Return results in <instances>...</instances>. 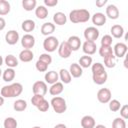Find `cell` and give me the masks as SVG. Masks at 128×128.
Here are the masks:
<instances>
[{
	"label": "cell",
	"mask_w": 128,
	"mask_h": 128,
	"mask_svg": "<svg viewBox=\"0 0 128 128\" xmlns=\"http://www.w3.org/2000/svg\"><path fill=\"white\" fill-rule=\"evenodd\" d=\"M91 15L87 9H74L69 13V19L72 23H85L90 19Z\"/></svg>",
	"instance_id": "7a4b0ae2"
},
{
	"label": "cell",
	"mask_w": 128,
	"mask_h": 128,
	"mask_svg": "<svg viewBox=\"0 0 128 128\" xmlns=\"http://www.w3.org/2000/svg\"><path fill=\"white\" fill-rule=\"evenodd\" d=\"M15 75H16V73H15V70L13 68L7 67V69H5L2 72V78L5 82H12L15 78Z\"/></svg>",
	"instance_id": "4316f807"
},
{
	"label": "cell",
	"mask_w": 128,
	"mask_h": 128,
	"mask_svg": "<svg viewBox=\"0 0 128 128\" xmlns=\"http://www.w3.org/2000/svg\"><path fill=\"white\" fill-rule=\"evenodd\" d=\"M59 40L57 37L55 36H47L44 41H43V48L45 49V51L47 53H51L54 52L56 49H58L59 47Z\"/></svg>",
	"instance_id": "277c9868"
},
{
	"label": "cell",
	"mask_w": 128,
	"mask_h": 128,
	"mask_svg": "<svg viewBox=\"0 0 128 128\" xmlns=\"http://www.w3.org/2000/svg\"><path fill=\"white\" fill-rule=\"evenodd\" d=\"M35 15L38 19L42 20V19H45L47 18L48 16V9L44 6V5H39L36 7L35 9Z\"/></svg>",
	"instance_id": "83f0119b"
},
{
	"label": "cell",
	"mask_w": 128,
	"mask_h": 128,
	"mask_svg": "<svg viewBox=\"0 0 128 128\" xmlns=\"http://www.w3.org/2000/svg\"><path fill=\"white\" fill-rule=\"evenodd\" d=\"M108 103H109V109L112 112H117L121 108V103L117 99H111Z\"/></svg>",
	"instance_id": "8d00e7d4"
},
{
	"label": "cell",
	"mask_w": 128,
	"mask_h": 128,
	"mask_svg": "<svg viewBox=\"0 0 128 128\" xmlns=\"http://www.w3.org/2000/svg\"><path fill=\"white\" fill-rule=\"evenodd\" d=\"M107 78H108V74H107L106 70L98 72V73H95V74H92V80L97 85L104 84L107 81Z\"/></svg>",
	"instance_id": "7c38bea8"
},
{
	"label": "cell",
	"mask_w": 128,
	"mask_h": 128,
	"mask_svg": "<svg viewBox=\"0 0 128 128\" xmlns=\"http://www.w3.org/2000/svg\"><path fill=\"white\" fill-rule=\"evenodd\" d=\"M53 22H54V25L56 24V25L62 26L64 24H66L67 17H66V15L63 12H56L53 15Z\"/></svg>",
	"instance_id": "7402d4cb"
},
{
	"label": "cell",
	"mask_w": 128,
	"mask_h": 128,
	"mask_svg": "<svg viewBox=\"0 0 128 128\" xmlns=\"http://www.w3.org/2000/svg\"><path fill=\"white\" fill-rule=\"evenodd\" d=\"M6 26V21L3 17H0V31H2Z\"/></svg>",
	"instance_id": "c3c4849f"
},
{
	"label": "cell",
	"mask_w": 128,
	"mask_h": 128,
	"mask_svg": "<svg viewBox=\"0 0 128 128\" xmlns=\"http://www.w3.org/2000/svg\"><path fill=\"white\" fill-rule=\"evenodd\" d=\"M120 117L124 120L128 119V105L125 104L120 108Z\"/></svg>",
	"instance_id": "f6af8a7d"
},
{
	"label": "cell",
	"mask_w": 128,
	"mask_h": 128,
	"mask_svg": "<svg viewBox=\"0 0 128 128\" xmlns=\"http://www.w3.org/2000/svg\"><path fill=\"white\" fill-rule=\"evenodd\" d=\"M5 41L9 45H15L19 41V33L16 30H9L5 34Z\"/></svg>",
	"instance_id": "30bf717a"
},
{
	"label": "cell",
	"mask_w": 128,
	"mask_h": 128,
	"mask_svg": "<svg viewBox=\"0 0 128 128\" xmlns=\"http://www.w3.org/2000/svg\"><path fill=\"white\" fill-rule=\"evenodd\" d=\"M35 68L39 72H46L47 69H48V65L43 63V62H41V61H39V60H37V62L35 64Z\"/></svg>",
	"instance_id": "7bdbcfd3"
},
{
	"label": "cell",
	"mask_w": 128,
	"mask_h": 128,
	"mask_svg": "<svg viewBox=\"0 0 128 128\" xmlns=\"http://www.w3.org/2000/svg\"><path fill=\"white\" fill-rule=\"evenodd\" d=\"M116 65V57L114 56V54L109 55L107 57L104 58V66L107 68H113Z\"/></svg>",
	"instance_id": "e575fe53"
},
{
	"label": "cell",
	"mask_w": 128,
	"mask_h": 128,
	"mask_svg": "<svg viewBox=\"0 0 128 128\" xmlns=\"http://www.w3.org/2000/svg\"><path fill=\"white\" fill-rule=\"evenodd\" d=\"M58 75H59V79L61 80V83H63V84H69L72 81V76L70 75V73L67 69H64V68L60 69Z\"/></svg>",
	"instance_id": "cb8c5ba5"
},
{
	"label": "cell",
	"mask_w": 128,
	"mask_h": 128,
	"mask_svg": "<svg viewBox=\"0 0 128 128\" xmlns=\"http://www.w3.org/2000/svg\"><path fill=\"white\" fill-rule=\"evenodd\" d=\"M21 45H22V47L23 48H25V49H31V48H33L34 47V45H35V37L33 36V35H31L30 33L29 34H24L23 36H22V38H21Z\"/></svg>",
	"instance_id": "ba28073f"
},
{
	"label": "cell",
	"mask_w": 128,
	"mask_h": 128,
	"mask_svg": "<svg viewBox=\"0 0 128 128\" xmlns=\"http://www.w3.org/2000/svg\"><path fill=\"white\" fill-rule=\"evenodd\" d=\"M49 107H50V103H49L46 99H44L43 101H41V102L36 106V108H37L40 112H46V111H48Z\"/></svg>",
	"instance_id": "ab89813d"
},
{
	"label": "cell",
	"mask_w": 128,
	"mask_h": 128,
	"mask_svg": "<svg viewBox=\"0 0 128 128\" xmlns=\"http://www.w3.org/2000/svg\"><path fill=\"white\" fill-rule=\"evenodd\" d=\"M105 68H104V65L100 62H96L94 64L91 65V71H92V74H95V73H98V72H101V71H104Z\"/></svg>",
	"instance_id": "60d3db41"
},
{
	"label": "cell",
	"mask_w": 128,
	"mask_h": 128,
	"mask_svg": "<svg viewBox=\"0 0 128 128\" xmlns=\"http://www.w3.org/2000/svg\"><path fill=\"white\" fill-rule=\"evenodd\" d=\"M45 98H44V96H42V95H36V94H34L33 96H32V98H31V103H32V105H34L35 107L41 102V101H43Z\"/></svg>",
	"instance_id": "ee69618b"
},
{
	"label": "cell",
	"mask_w": 128,
	"mask_h": 128,
	"mask_svg": "<svg viewBox=\"0 0 128 128\" xmlns=\"http://www.w3.org/2000/svg\"><path fill=\"white\" fill-rule=\"evenodd\" d=\"M94 128H106L105 125H102V124H98V125H95Z\"/></svg>",
	"instance_id": "f907efd6"
},
{
	"label": "cell",
	"mask_w": 128,
	"mask_h": 128,
	"mask_svg": "<svg viewBox=\"0 0 128 128\" xmlns=\"http://www.w3.org/2000/svg\"><path fill=\"white\" fill-rule=\"evenodd\" d=\"M55 31V25L51 22H46L41 26V34L44 36H51Z\"/></svg>",
	"instance_id": "603a6c76"
},
{
	"label": "cell",
	"mask_w": 128,
	"mask_h": 128,
	"mask_svg": "<svg viewBox=\"0 0 128 128\" xmlns=\"http://www.w3.org/2000/svg\"><path fill=\"white\" fill-rule=\"evenodd\" d=\"M23 91V86L21 83H12L10 85H5L1 88L0 93L3 98H13L19 96Z\"/></svg>",
	"instance_id": "6da1fadb"
},
{
	"label": "cell",
	"mask_w": 128,
	"mask_h": 128,
	"mask_svg": "<svg viewBox=\"0 0 128 128\" xmlns=\"http://www.w3.org/2000/svg\"><path fill=\"white\" fill-rule=\"evenodd\" d=\"M3 62H4V59H3V58H2V56L0 55V67L3 65Z\"/></svg>",
	"instance_id": "f5cc1de1"
},
{
	"label": "cell",
	"mask_w": 128,
	"mask_h": 128,
	"mask_svg": "<svg viewBox=\"0 0 128 128\" xmlns=\"http://www.w3.org/2000/svg\"><path fill=\"white\" fill-rule=\"evenodd\" d=\"M112 128H126V121L121 117H117L112 122Z\"/></svg>",
	"instance_id": "74e56055"
},
{
	"label": "cell",
	"mask_w": 128,
	"mask_h": 128,
	"mask_svg": "<svg viewBox=\"0 0 128 128\" xmlns=\"http://www.w3.org/2000/svg\"><path fill=\"white\" fill-rule=\"evenodd\" d=\"M11 10V5L6 0H0V16L7 15Z\"/></svg>",
	"instance_id": "1f68e13d"
},
{
	"label": "cell",
	"mask_w": 128,
	"mask_h": 128,
	"mask_svg": "<svg viewBox=\"0 0 128 128\" xmlns=\"http://www.w3.org/2000/svg\"><path fill=\"white\" fill-rule=\"evenodd\" d=\"M106 17L112 19V20H115L119 17V9L117 8L116 5L114 4H109L107 7H106V14H105Z\"/></svg>",
	"instance_id": "4fadbf2b"
},
{
	"label": "cell",
	"mask_w": 128,
	"mask_h": 128,
	"mask_svg": "<svg viewBox=\"0 0 128 128\" xmlns=\"http://www.w3.org/2000/svg\"><path fill=\"white\" fill-rule=\"evenodd\" d=\"M96 49H97V46H96V43L95 42H92V41H85L82 45V50L83 52L86 54V55H93L95 52H96Z\"/></svg>",
	"instance_id": "9a60e30c"
},
{
	"label": "cell",
	"mask_w": 128,
	"mask_h": 128,
	"mask_svg": "<svg viewBox=\"0 0 128 128\" xmlns=\"http://www.w3.org/2000/svg\"><path fill=\"white\" fill-rule=\"evenodd\" d=\"M22 7L26 11H32V10L36 9L37 1L36 0H23L22 1Z\"/></svg>",
	"instance_id": "d6a6232c"
},
{
	"label": "cell",
	"mask_w": 128,
	"mask_h": 128,
	"mask_svg": "<svg viewBox=\"0 0 128 128\" xmlns=\"http://www.w3.org/2000/svg\"><path fill=\"white\" fill-rule=\"evenodd\" d=\"M36 27V23L31 20V19H26L22 22V25H21V28L24 32H27V34H29V32H32Z\"/></svg>",
	"instance_id": "484cf974"
},
{
	"label": "cell",
	"mask_w": 128,
	"mask_h": 128,
	"mask_svg": "<svg viewBox=\"0 0 128 128\" xmlns=\"http://www.w3.org/2000/svg\"><path fill=\"white\" fill-rule=\"evenodd\" d=\"M71 53H72V51H71V49H70V47L68 46V44H67L66 41H63V42H61V43L59 44V47H58V54H59V56H60L61 58L66 59V58H68V57L71 55Z\"/></svg>",
	"instance_id": "8fae6325"
},
{
	"label": "cell",
	"mask_w": 128,
	"mask_h": 128,
	"mask_svg": "<svg viewBox=\"0 0 128 128\" xmlns=\"http://www.w3.org/2000/svg\"><path fill=\"white\" fill-rule=\"evenodd\" d=\"M38 60L41 61V62H43V63H45V64H47L48 66L52 63V57H51V55L49 53H43V54H41L39 56Z\"/></svg>",
	"instance_id": "f35d334b"
},
{
	"label": "cell",
	"mask_w": 128,
	"mask_h": 128,
	"mask_svg": "<svg viewBox=\"0 0 128 128\" xmlns=\"http://www.w3.org/2000/svg\"><path fill=\"white\" fill-rule=\"evenodd\" d=\"M33 58H34V54H33V52H32L31 50H29V49H23V50L19 53V59H20V61H22V62H25V63L30 62V61L33 60Z\"/></svg>",
	"instance_id": "44dd1931"
},
{
	"label": "cell",
	"mask_w": 128,
	"mask_h": 128,
	"mask_svg": "<svg viewBox=\"0 0 128 128\" xmlns=\"http://www.w3.org/2000/svg\"><path fill=\"white\" fill-rule=\"evenodd\" d=\"M3 126H4V128H17L18 123L15 118L7 117V118H5V120L3 122Z\"/></svg>",
	"instance_id": "836d02e7"
},
{
	"label": "cell",
	"mask_w": 128,
	"mask_h": 128,
	"mask_svg": "<svg viewBox=\"0 0 128 128\" xmlns=\"http://www.w3.org/2000/svg\"><path fill=\"white\" fill-rule=\"evenodd\" d=\"M112 36L111 35H104L101 38V46H111L112 44Z\"/></svg>",
	"instance_id": "b9f144b4"
},
{
	"label": "cell",
	"mask_w": 128,
	"mask_h": 128,
	"mask_svg": "<svg viewBox=\"0 0 128 128\" xmlns=\"http://www.w3.org/2000/svg\"><path fill=\"white\" fill-rule=\"evenodd\" d=\"M32 128H41L40 126H34V127H32Z\"/></svg>",
	"instance_id": "11a10c76"
},
{
	"label": "cell",
	"mask_w": 128,
	"mask_h": 128,
	"mask_svg": "<svg viewBox=\"0 0 128 128\" xmlns=\"http://www.w3.org/2000/svg\"><path fill=\"white\" fill-rule=\"evenodd\" d=\"M127 53V45L123 42L116 43L113 48V54L116 58H122Z\"/></svg>",
	"instance_id": "9c48e42d"
},
{
	"label": "cell",
	"mask_w": 128,
	"mask_h": 128,
	"mask_svg": "<svg viewBox=\"0 0 128 128\" xmlns=\"http://www.w3.org/2000/svg\"><path fill=\"white\" fill-rule=\"evenodd\" d=\"M3 104H4V98H3L2 96H0V107H1Z\"/></svg>",
	"instance_id": "816d5d0a"
},
{
	"label": "cell",
	"mask_w": 128,
	"mask_h": 128,
	"mask_svg": "<svg viewBox=\"0 0 128 128\" xmlns=\"http://www.w3.org/2000/svg\"><path fill=\"white\" fill-rule=\"evenodd\" d=\"M50 105L52 106L54 112H56L57 114H61L64 113L67 109V104H66V100L63 97L60 96H55L51 99L50 101Z\"/></svg>",
	"instance_id": "3957f363"
},
{
	"label": "cell",
	"mask_w": 128,
	"mask_h": 128,
	"mask_svg": "<svg viewBox=\"0 0 128 128\" xmlns=\"http://www.w3.org/2000/svg\"><path fill=\"white\" fill-rule=\"evenodd\" d=\"M106 3H107V0H98V1H96V6L99 7V8H101V7H103Z\"/></svg>",
	"instance_id": "7dc6e473"
},
{
	"label": "cell",
	"mask_w": 128,
	"mask_h": 128,
	"mask_svg": "<svg viewBox=\"0 0 128 128\" xmlns=\"http://www.w3.org/2000/svg\"><path fill=\"white\" fill-rule=\"evenodd\" d=\"M27 108V102L23 99H17L13 103V109L17 112H22Z\"/></svg>",
	"instance_id": "4dcf8cb0"
},
{
	"label": "cell",
	"mask_w": 128,
	"mask_h": 128,
	"mask_svg": "<svg viewBox=\"0 0 128 128\" xmlns=\"http://www.w3.org/2000/svg\"><path fill=\"white\" fill-rule=\"evenodd\" d=\"M112 98V93L110 91V89L108 88H101L98 90L97 92V99L100 103L102 104H106L108 103Z\"/></svg>",
	"instance_id": "52a82bcc"
},
{
	"label": "cell",
	"mask_w": 128,
	"mask_h": 128,
	"mask_svg": "<svg viewBox=\"0 0 128 128\" xmlns=\"http://www.w3.org/2000/svg\"><path fill=\"white\" fill-rule=\"evenodd\" d=\"M91 20L95 26H98V27L103 26L106 23V16H105V14H103L101 12H96L91 17Z\"/></svg>",
	"instance_id": "2e32d148"
},
{
	"label": "cell",
	"mask_w": 128,
	"mask_h": 128,
	"mask_svg": "<svg viewBox=\"0 0 128 128\" xmlns=\"http://www.w3.org/2000/svg\"><path fill=\"white\" fill-rule=\"evenodd\" d=\"M66 42H67L68 46L70 47L71 51H77V50H79V48H80V46H81V40H80V38H79L78 36H76V35L70 36Z\"/></svg>",
	"instance_id": "5bb4252c"
},
{
	"label": "cell",
	"mask_w": 128,
	"mask_h": 128,
	"mask_svg": "<svg viewBox=\"0 0 128 128\" xmlns=\"http://www.w3.org/2000/svg\"><path fill=\"white\" fill-rule=\"evenodd\" d=\"M99 30L95 27V26H90V27H87L85 30H84V38L86 39V41H92V42H95L98 37H99Z\"/></svg>",
	"instance_id": "5b68a950"
},
{
	"label": "cell",
	"mask_w": 128,
	"mask_h": 128,
	"mask_svg": "<svg viewBox=\"0 0 128 128\" xmlns=\"http://www.w3.org/2000/svg\"><path fill=\"white\" fill-rule=\"evenodd\" d=\"M63 90H64V85H63V83H61V82H56V83H54V84H52L51 86H50V88H49V93H50V95H52V96H58V95H60L62 92H63Z\"/></svg>",
	"instance_id": "d6986e66"
},
{
	"label": "cell",
	"mask_w": 128,
	"mask_h": 128,
	"mask_svg": "<svg viewBox=\"0 0 128 128\" xmlns=\"http://www.w3.org/2000/svg\"><path fill=\"white\" fill-rule=\"evenodd\" d=\"M58 4V0H44V5L45 7H54Z\"/></svg>",
	"instance_id": "bcb514c9"
},
{
	"label": "cell",
	"mask_w": 128,
	"mask_h": 128,
	"mask_svg": "<svg viewBox=\"0 0 128 128\" xmlns=\"http://www.w3.org/2000/svg\"><path fill=\"white\" fill-rule=\"evenodd\" d=\"M48 91V87H47V84L45 83V81H36L34 82L33 86H32V92L33 94H36V95H42L44 96Z\"/></svg>",
	"instance_id": "8992f818"
},
{
	"label": "cell",
	"mask_w": 128,
	"mask_h": 128,
	"mask_svg": "<svg viewBox=\"0 0 128 128\" xmlns=\"http://www.w3.org/2000/svg\"><path fill=\"white\" fill-rule=\"evenodd\" d=\"M68 71L73 78H79L83 74V69L80 67V65L78 63H72L70 65V68Z\"/></svg>",
	"instance_id": "ac0fdd59"
},
{
	"label": "cell",
	"mask_w": 128,
	"mask_h": 128,
	"mask_svg": "<svg viewBox=\"0 0 128 128\" xmlns=\"http://www.w3.org/2000/svg\"><path fill=\"white\" fill-rule=\"evenodd\" d=\"M93 59H92V57L91 56H89V55H84V56H81L80 57V59H79V65H80V67L83 69V68H89L93 63Z\"/></svg>",
	"instance_id": "f546056e"
},
{
	"label": "cell",
	"mask_w": 128,
	"mask_h": 128,
	"mask_svg": "<svg viewBox=\"0 0 128 128\" xmlns=\"http://www.w3.org/2000/svg\"><path fill=\"white\" fill-rule=\"evenodd\" d=\"M110 32H111V35L114 38L119 39V38H122L123 35H124V28L119 24H115V25H113L111 27Z\"/></svg>",
	"instance_id": "d4e9b609"
},
{
	"label": "cell",
	"mask_w": 128,
	"mask_h": 128,
	"mask_svg": "<svg viewBox=\"0 0 128 128\" xmlns=\"http://www.w3.org/2000/svg\"><path fill=\"white\" fill-rule=\"evenodd\" d=\"M54 128H67V127H66V125H65V124H63V123H59V124L55 125V126H54Z\"/></svg>",
	"instance_id": "681fc988"
},
{
	"label": "cell",
	"mask_w": 128,
	"mask_h": 128,
	"mask_svg": "<svg viewBox=\"0 0 128 128\" xmlns=\"http://www.w3.org/2000/svg\"><path fill=\"white\" fill-rule=\"evenodd\" d=\"M2 76V71H1V69H0V77Z\"/></svg>",
	"instance_id": "9f6ffc18"
},
{
	"label": "cell",
	"mask_w": 128,
	"mask_h": 128,
	"mask_svg": "<svg viewBox=\"0 0 128 128\" xmlns=\"http://www.w3.org/2000/svg\"><path fill=\"white\" fill-rule=\"evenodd\" d=\"M4 63L7 65L8 68H13V69H14L15 67L18 66V59H17L14 55L9 54V55H7V56L5 57Z\"/></svg>",
	"instance_id": "f1b7e54d"
},
{
	"label": "cell",
	"mask_w": 128,
	"mask_h": 128,
	"mask_svg": "<svg viewBox=\"0 0 128 128\" xmlns=\"http://www.w3.org/2000/svg\"><path fill=\"white\" fill-rule=\"evenodd\" d=\"M124 66H125V67L127 68V60H126V59L124 60Z\"/></svg>",
	"instance_id": "db71d44e"
},
{
	"label": "cell",
	"mask_w": 128,
	"mask_h": 128,
	"mask_svg": "<svg viewBox=\"0 0 128 128\" xmlns=\"http://www.w3.org/2000/svg\"><path fill=\"white\" fill-rule=\"evenodd\" d=\"M82 128H94L95 127V119L90 115H85L82 117L80 121Z\"/></svg>",
	"instance_id": "ffe728a7"
},
{
	"label": "cell",
	"mask_w": 128,
	"mask_h": 128,
	"mask_svg": "<svg viewBox=\"0 0 128 128\" xmlns=\"http://www.w3.org/2000/svg\"><path fill=\"white\" fill-rule=\"evenodd\" d=\"M112 54H113V48L111 46H101L99 48V55L103 58Z\"/></svg>",
	"instance_id": "d590c367"
},
{
	"label": "cell",
	"mask_w": 128,
	"mask_h": 128,
	"mask_svg": "<svg viewBox=\"0 0 128 128\" xmlns=\"http://www.w3.org/2000/svg\"><path fill=\"white\" fill-rule=\"evenodd\" d=\"M44 79H45V83L46 84H54L56 82H58L59 80V75H58V72L56 71H48L45 73V76H44Z\"/></svg>",
	"instance_id": "e0dca14e"
}]
</instances>
